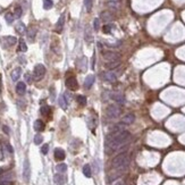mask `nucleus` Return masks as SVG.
<instances>
[{
	"instance_id": "nucleus-1",
	"label": "nucleus",
	"mask_w": 185,
	"mask_h": 185,
	"mask_svg": "<svg viewBox=\"0 0 185 185\" xmlns=\"http://www.w3.org/2000/svg\"><path fill=\"white\" fill-rule=\"evenodd\" d=\"M131 140V133L128 131H111L106 136V151L110 154L115 151L119 150L120 148L126 145Z\"/></svg>"
},
{
	"instance_id": "nucleus-2",
	"label": "nucleus",
	"mask_w": 185,
	"mask_h": 185,
	"mask_svg": "<svg viewBox=\"0 0 185 185\" xmlns=\"http://www.w3.org/2000/svg\"><path fill=\"white\" fill-rule=\"evenodd\" d=\"M128 165H130V157H128V154L126 152H123V153H119L118 156H116L111 161V167L112 169L115 170L116 174L110 175L108 177L109 183L119 177L120 175L127 169Z\"/></svg>"
},
{
	"instance_id": "nucleus-3",
	"label": "nucleus",
	"mask_w": 185,
	"mask_h": 185,
	"mask_svg": "<svg viewBox=\"0 0 185 185\" xmlns=\"http://www.w3.org/2000/svg\"><path fill=\"white\" fill-rule=\"evenodd\" d=\"M120 114H122V109L117 104H109L108 107H107V109H106V115L110 119L118 118L120 116Z\"/></svg>"
},
{
	"instance_id": "nucleus-4",
	"label": "nucleus",
	"mask_w": 185,
	"mask_h": 185,
	"mask_svg": "<svg viewBox=\"0 0 185 185\" xmlns=\"http://www.w3.org/2000/svg\"><path fill=\"white\" fill-rule=\"evenodd\" d=\"M44 75H46V67H44V65L38 64L34 67V70H33V78L36 80V81H40V80H42Z\"/></svg>"
},
{
	"instance_id": "nucleus-5",
	"label": "nucleus",
	"mask_w": 185,
	"mask_h": 185,
	"mask_svg": "<svg viewBox=\"0 0 185 185\" xmlns=\"http://www.w3.org/2000/svg\"><path fill=\"white\" fill-rule=\"evenodd\" d=\"M102 57L107 62H115V60H120V55L115 51H102Z\"/></svg>"
},
{
	"instance_id": "nucleus-6",
	"label": "nucleus",
	"mask_w": 185,
	"mask_h": 185,
	"mask_svg": "<svg viewBox=\"0 0 185 185\" xmlns=\"http://www.w3.org/2000/svg\"><path fill=\"white\" fill-rule=\"evenodd\" d=\"M30 177H31V166H30L28 160L25 159L23 165V178L25 182H28L30 181Z\"/></svg>"
},
{
	"instance_id": "nucleus-7",
	"label": "nucleus",
	"mask_w": 185,
	"mask_h": 185,
	"mask_svg": "<svg viewBox=\"0 0 185 185\" xmlns=\"http://www.w3.org/2000/svg\"><path fill=\"white\" fill-rule=\"evenodd\" d=\"M101 77L104 81H107V82H115L117 80V75H116L114 72L111 70H108V72H104L101 74Z\"/></svg>"
},
{
	"instance_id": "nucleus-8",
	"label": "nucleus",
	"mask_w": 185,
	"mask_h": 185,
	"mask_svg": "<svg viewBox=\"0 0 185 185\" xmlns=\"http://www.w3.org/2000/svg\"><path fill=\"white\" fill-rule=\"evenodd\" d=\"M66 86L68 88L72 91H75V90L78 89V83H77V80L75 77H68L66 80Z\"/></svg>"
},
{
	"instance_id": "nucleus-9",
	"label": "nucleus",
	"mask_w": 185,
	"mask_h": 185,
	"mask_svg": "<svg viewBox=\"0 0 185 185\" xmlns=\"http://www.w3.org/2000/svg\"><path fill=\"white\" fill-rule=\"evenodd\" d=\"M55 159L57 160V161H62V160H64L66 157V153L65 151L62 150V149H60V148H57V149H55Z\"/></svg>"
},
{
	"instance_id": "nucleus-10",
	"label": "nucleus",
	"mask_w": 185,
	"mask_h": 185,
	"mask_svg": "<svg viewBox=\"0 0 185 185\" xmlns=\"http://www.w3.org/2000/svg\"><path fill=\"white\" fill-rule=\"evenodd\" d=\"M100 19L104 21L106 24H108L114 19V16H112V14L110 12H102L100 14Z\"/></svg>"
},
{
	"instance_id": "nucleus-11",
	"label": "nucleus",
	"mask_w": 185,
	"mask_h": 185,
	"mask_svg": "<svg viewBox=\"0 0 185 185\" xmlns=\"http://www.w3.org/2000/svg\"><path fill=\"white\" fill-rule=\"evenodd\" d=\"M111 99H112V100H115L117 104H123L124 102H125V96H124L123 93H120V92L112 93Z\"/></svg>"
},
{
	"instance_id": "nucleus-12",
	"label": "nucleus",
	"mask_w": 185,
	"mask_h": 185,
	"mask_svg": "<svg viewBox=\"0 0 185 185\" xmlns=\"http://www.w3.org/2000/svg\"><path fill=\"white\" fill-rule=\"evenodd\" d=\"M16 92L19 96H24L25 92H26V84L24 82H18L17 85H16Z\"/></svg>"
},
{
	"instance_id": "nucleus-13",
	"label": "nucleus",
	"mask_w": 185,
	"mask_h": 185,
	"mask_svg": "<svg viewBox=\"0 0 185 185\" xmlns=\"http://www.w3.org/2000/svg\"><path fill=\"white\" fill-rule=\"evenodd\" d=\"M2 41H4V43L6 44V47H12L14 46V44H16V42H17V39L15 38V36H4L2 38Z\"/></svg>"
},
{
	"instance_id": "nucleus-14",
	"label": "nucleus",
	"mask_w": 185,
	"mask_h": 185,
	"mask_svg": "<svg viewBox=\"0 0 185 185\" xmlns=\"http://www.w3.org/2000/svg\"><path fill=\"white\" fill-rule=\"evenodd\" d=\"M135 120V116L133 114H127L126 116H124V118L122 119V124L124 125H131V124L134 123Z\"/></svg>"
},
{
	"instance_id": "nucleus-15",
	"label": "nucleus",
	"mask_w": 185,
	"mask_h": 185,
	"mask_svg": "<svg viewBox=\"0 0 185 185\" xmlns=\"http://www.w3.org/2000/svg\"><path fill=\"white\" fill-rule=\"evenodd\" d=\"M94 83V75H88L85 77L84 81V88L85 89H90Z\"/></svg>"
},
{
	"instance_id": "nucleus-16",
	"label": "nucleus",
	"mask_w": 185,
	"mask_h": 185,
	"mask_svg": "<svg viewBox=\"0 0 185 185\" xmlns=\"http://www.w3.org/2000/svg\"><path fill=\"white\" fill-rule=\"evenodd\" d=\"M54 181H55V183H56V184H58V185H64V184H65L66 179H65V176H64L62 174L58 173V174H56V175H55Z\"/></svg>"
},
{
	"instance_id": "nucleus-17",
	"label": "nucleus",
	"mask_w": 185,
	"mask_h": 185,
	"mask_svg": "<svg viewBox=\"0 0 185 185\" xmlns=\"http://www.w3.org/2000/svg\"><path fill=\"white\" fill-rule=\"evenodd\" d=\"M120 66V60H115V62H107L104 64V67L108 68V70H115L118 68Z\"/></svg>"
},
{
	"instance_id": "nucleus-18",
	"label": "nucleus",
	"mask_w": 185,
	"mask_h": 185,
	"mask_svg": "<svg viewBox=\"0 0 185 185\" xmlns=\"http://www.w3.org/2000/svg\"><path fill=\"white\" fill-rule=\"evenodd\" d=\"M21 75H22V70H21L19 67H17V68H15V70L12 72V80L14 82L18 81L19 78H21Z\"/></svg>"
},
{
	"instance_id": "nucleus-19",
	"label": "nucleus",
	"mask_w": 185,
	"mask_h": 185,
	"mask_svg": "<svg viewBox=\"0 0 185 185\" xmlns=\"http://www.w3.org/2000/svg\"><path fill=\"white\" fill-rule=\"evenodd\" d=\"M64 24H65V16L62 15L60 16V18L58 19V22H57V25H56V31L62 32V27H64Z\"/></svg>"
},
{
	"instance_id": "nucleus-20",
	"label": "nucleus",
	"mask_w": 185,
	"mask_h": 185,
	"mask_svg": "<svg viewBox=\"0 0 185 185\" xmlns=\"http://www.w3.org/2000/svg\"><path fill=\"white\" fill-rule=\"evenodd\" d=\"M15 30L17 31V33H19V34H24V33L26 32V26H25V24L24 23L19 22V23L16 24Z\"/></svg>"
},
{
	"instance_id": "nucleus-21",
	"label": "nucleus",
	"mask_w": 185,
	"mask_h": 185,
	"mask_svg": "<svg viewBox=\"0 0 185 185\" xmlns=\"http://www.w3.org/2000/svg\"><path fill=\"white\" fill-rule=\"evenodd\" d=\"M34 130L36 132H42L43 130H44V124H43L42 120H35L34 122Z\"/></svg>"
},
{
	"instance_id": "nucleus-22",
	"label": "nucleus",
	"mask_w": 185,
	"mask_h": 185,
	"mask_svg": "<svg viewBox=\"0 0 185 185\" xmlns=\"http://www.w3.org/2000/svg\"><path fill=\"white\" fill-rule=\"evenodd\" d=\"M108 7L112 10H118L120 7V0H118V1H108Z\"/></svg>"
},
{
	"instance_id": "nucleus-23",
	"label": "nucleus",
	"mask_w": 185,
	"mask_h": 185,
	"mask_svg": "<svg viewBox=\"0 0 185 185\" xmlns=\"http://www.w3.org/2000/svg\"><path fill=\"white\" fill-rule=\"evenodd\" d=\"M85 40H86V42H89V43L92 42V40H93L91 28H90L89 26H86V28H85Z\"/></svg>"
},
{
	"instance_id": "nucleus-24",
	"label": "nucleus",
	"mask_w": 185,
	"mask_h": 185,
	"mask_svg": "<svg viewBox=\"0 0 185 185\" xmlns=\"http://www.w3.org/2000/svg\"><path fill=\"white\" fill-rule=\"evenodd\" d=\"M83 174H84L85 177H88V178L91 177L92 170H91V166H90V165H84V167H83Z\"/></svg>"
},
{
	"instance_id": "nucleus-25",
	"label": "nucleus",
	"mask_w": 185,
	"mask_h": 185,
	"mask_svg": "<svg viewBox=\"0 0 185 185\" xmlns=\"http://www.w3.org/2000/svg\"><path fill=\"white\" fill-rule=\"evenodd\" d=\"M59 106H60V107H62L64 110H66V109H67V100H66L65 96H59Z\"/></svg>"
},
{
	"instance_id": "nucleus-26",
	"label": "nucleus",
	"mask_w": 185,
	"mask_h": 185,
	"mask_svg": "<svg viewBox=\"0 0 185 185\" xmlns=\"http://www.w3.org/2000/svg\"><path fill=\"white\" fill-rule=\"evenodd\" d=\"M35 35H36V28H30L28 30V32H27V38H28V40H31V41H33L35 38Z\"/></svg>"
},
{
	"instance_id": "nucleus-27",
	"label": "nucleus",
	"mask_w": 185,
	"mask_h": 185,
	"mask_svg": "<svg viewBox=\"0 0 185 185\" xmlns=\"http://www.w3.org/2000/svg\"><path fill=\"white\" fill-rule=\"evenodd\" d=\"M18 51H22V52H25V51H27V46H26V43H25V41H24L23 39H21V40H19Z\"/></svg>"
},
{
	"instance_id": "nucleus-28",
	"label": "nucleus",
	"mask_w": 185,
	"mask_h": 185,
	"mask_svg": "<svg viewBox=\"0 0 185 185\" xmlns=\"http://www.w3.org/2000/svg\"><path fill=\"white\" fill-rule=\"evenodd\" d=\"M22 14H23V9H22V7H21V6L15 7V10H14V17H15V18H21Z\"/></svg>"
},
{
	"instance_id": "nucleus-29",
	"label": "nucleus",
	"mask_w": 185,
	"mask_h": 185,
	"mask_svg": "<svg viewBox=\"0 0 185 185\" xmlns=\"http://www.w3.org/2000/svg\"><path fill=\"white\" fill-rule=\"evenodd\" d=\"M40 111H41V114H42L43 116H49L50 115L51 109H50L49 106H42L41 109H40Z\"/></svg>"
},
{
	"instance_id": "nucleus-30",
	"label": "nucleus",
	"mask_w": 185,
	"mask_h": 185,
	"mask_svg": "<svg viewBox=\"0 0 185 185\" xmlns=\"http://www.w3.org/2000/svg\"><path fill=\"white\" fill-rule=\"evenodd\" d=\"M84 6L86 12L90 13L92 10V6H93V0H84Z\"/></svg>"
},
{
	"instance_id": "nucleus-31",
	"label": "nucleus",
	"mask_w": 185,
	"mask_h": 185,
	"mask_svg": "<svg viewBox=\"0 0 185 185\" xmlns=\"http://www.w3.org/2000/svg\"><path fill=\"white\" fill-rule=\"evenodd\" d=\"M56 169H57L58 173H65L66 170H67V165L66 164H59V165H57V167H56Z\"/></svg>"
},
{
	"instance_id": "nucleus-32",
	"label": "nucleus",
	"mask_w": 185,
	"mask_h": 185,
	"mask_svg": "<svg viewBox=\"0 0 185 185\" xmlns=\"http://www.w3.org/2000/svg\"><path fill=\"white\" fill-rule=\"evenodd\" d=\"M54 6V1L52 0H43V8L44 9H51Z\"/></svg>"
},
{
	"instance_id": "nucleus-33",
	"label": "nucleus",
	"mask_w": 185,
	"mask_h": 185,
	"mask_svg": "<svg viewBox=\"0 0 185 185\" xmlns=\"http://www.w3.org/2000/svg\"><path fill=\"white\" fill-rule=\"evenodd\" d=\"M76 101H77V104H81V106H85V104H86V98H85L84 96H77Z\"/></svg>"
},
{
	"instance_id": "nucleus-34",
	"label": "nucleus",
	"mask_w": 185,
	"mask_h": 185,
	"mask_svg": "<svg viewBox=\"0 0 185 185\" xmlns=\"http://www.w3.org/2000/svg\"><path fill=\"white\" fill-rule=\"evenodd\" d=\"M5 19L7 21L8 24H12L13 22H14V19H15V17H14V14H12V13H8V14H6V15H5Z\"/></svg>"
},
{
	"instance_id": "nucleus-35",
	"label": "nucleus",
	"mask_w": 185,
	"mask_h": 185,
	"mask_svg": "<svg viewBox=\"0 0 185 185\" xmlns=\"http://www.w3.org/2000/svg\"><path fill=\"white\" fill-rule=\"evenodd\" d=\"M43 141V136L41 134H36L34 136V143L36 144V145H39V144H41Z\"/></svg>"
},
{
	"instance_id": "nucleus-36",
	"label": "nucleus",
	"mask_w": 185,
	"mask_h": 185,
	"mask_svg": "<svg viewBox=\"0 0 185 185\" xmlns=\"http://www.w3.org/2000/svg\"><path fill=\"white\" fill-rule=\"evenodd\" d=\"M93 28H94V31H99V28H100V19L99 18H94V21H93Z\"/></svg>"
},
{
	"instance_id": "nucleus-37",
	"label": "nucleus",
	"mask_w": 185,
	"mask_h": 185,
	"mask_svg": "<svg viewBox=\"0 0 185 185\" xmlns=\"http://www.w3.org/2000/svg\"><path fill=\"white\" fill-rule=\"evenodd\" d=\"M111 28H112V25L111 24H106L104 27H102V30H104V33H107V34H109L110 32H111Z\"/></svg>"
},
{
	"instance_id": "nucleus-38",
	"label": "nucleus",
	"mask_w": 185,
	"mask_h": 185,
	"mask_svg": "<svg viewBox=\"0 0 185 185\" xmlns=\"http://www.w3.org/2000/svg\"><path fill=\"white\" fill-rule=\"evenodd\" d=\"M48 151H49V145H48V144H43L42 148H41V152H42V154H47L48 153Z\"/></svg>"
},
{
	"instance_id": "nucleus-39",
	"label": "nucleus",
	"mask_w": 185,
	"mask_h": 185,
	"mask_svg": "<svg viewBox=\"0 0 185 185\" xmlns=\"http://www.w3.org/2000/svg\"><path fill=\"white\" fill-rule=\"evenodd\" d=\"M0 185H13V182L9 179H2L0 181Z\"/></svg>"
},
{
	"instance_id": "nucleus-40",
	"label": "nucleus",
	"mask_w": 185,
	"mask_h": 185,
	"mask_svg": "<svg viewBox=\"0 0 185 185\" xmlns=\"http://www.w3.org/2000/svg\"><path fill=\"white\" fill-rule=\"evenodd\" d=\"M25 80H26L27 83H31V82H32L31 75H30V74H25Z\"/></svg>"
},
{
	"instance_id": "nucleus-41",
	"label": "nucleus",
	"mask_w": 185,
	"mask_h": 185,
	"mask_svg": "<svg viewBox=\"0 0 185 185\" xmlns=\"http://www.w3.org/2000/svg\"><path fill=\"white\" fill-rule=\"evenodd\" d=\"M4 132L6 133V134H9V128H8V126H4Z\"/></svg>"
},
{
	"instance_id": "nucleus-42",
	"label": "nucleus",
	"mask_w": 185,
	"mask_h": 185,
	"mask_svg": "<svg viewBox=\"0 0 185 185\" xmlns=\"http://www.w3.org/2000/svg\"><path fill=\"white\" fill-rule=\"evenodd\" d=\"M7 148H8V151L10 152V153H13V148L9 145V144H7Z\"/></svg>"
},
{
	"instance_id": "nucleus-43",
	"label": "nucleus",
	"mask_w": 185,
	"mask_h": 185,
	"mask_svg": "<svg viewBox=\"0 0 185 185\" xmlns=\"http://www.w3.org/2000/svg\"><path fill=\"white\" fill-rule=\"evenodd\" d=\"M108 1H118V0H108Z\"/></svg>"
},
{
	"instance_id": "nucleus-44",
	"label": "nucleus",
	"mask_w": 185,
	"mask_h": 185,
	"mask_svg": "<svg viewBox=\"0 0 185 185\" xmlns=\"http://www.w3.org/2000/svg\"><path fill=\"white\" fill-rule=\"evenodd\" d=\"M1 12H2V8L0 7V13H1Z\"/></svg>"
},
{
	"instance_id": "nucleus-45",
	"label": "nucleus",
	"mask_w": 185,
	"mask_h": 185,
	"mask_svg": "<svg viewBox=\"0 0 185 185\" xmlns=\"http://www.w3.org/2000/svg\"><path fill=\"white\" fill-rule=\"evenodd\" d=\"M116 185H123V184H122V183H118V184H116Z\"/></svg>"
}]
</instances>
